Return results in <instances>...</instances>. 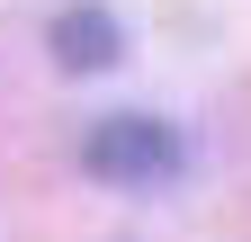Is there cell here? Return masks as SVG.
<instances>
[{
    "instance_id": "obj_2",
    "label": "cell",
    "mask_w": 251,
    "mask_h": 242,
    "mask_svg": "<svg viewBox=\"0 0 251 242\" xmlns=\"http://www.w3.org/2000/svg\"><path fill=\"white\" fill-rule=\"evenodd\" d=\"M54 63L63 72H108L117 63V18L108 9H63L54 18Z\"/></svg>"
},
{
    "instance_id": "obj_1",
    "label": "cell",
    "mask_w": 251,
    "mask_h": 242,
    "mask_svg": "<svg viewBox=\"0 0 251 242\" xmlns=\"http://www.w3.org/2000/svg\"><path fill=\"white\" fill-rule=\"evenodd\" d=\"M81 170L90 179H117V189H144V179H171L179 170V135L162 117H99L81 135Z\"/></svg>"
}]
</instances>
